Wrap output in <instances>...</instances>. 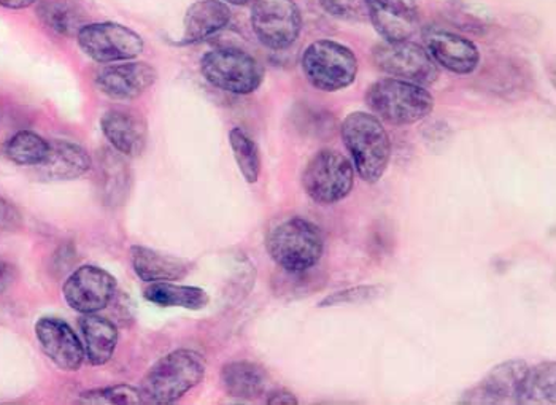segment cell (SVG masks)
Masks as SVG:
<instances>
[{
  "label": "cell",
  "instance_id": "6da1fadb",
  "mask_svg": "<svg viewBox=\"0 0 556 405\" xmlns=\"http://www.w3.org/2000/svg\"><path fill=\"white\" fill-rule=\"evenodd\" d=\"M205 359L194 350L180 349L163 356L150 367L140 382L143 404L166 405L177 403L202 382Z\"/></svg>",
  "mask_w": 556,
  "mask_h": 405
},
{
  "label": "cell",
  "instance_id": "7a4b0ae2",
  "mask_svg": "<svg viewBox=\"0 0 556 405\" xmlns=\"http://www.w3.org/2000/svg\"><path fill=\"white\" fill-rule=\"evenodd\" d=\"M341 134L359 177L366 183H377L391 157L390 136L382 122L370 113L353 112L343 119Z\"/></svg>",
  "mask_w": 556,
  "mask_h": 405
},
{
  "label": "cell",
  "instance_id": "3957f363",
  "mask_svg": "<svg viewBox=\"0 0 556 405\" xmlns=\"http://www.w3.org/2000/svg\"><path fill=\"white\" fill-rule=\"evenodd\" d=\"M274 263L290 274L307 273L317 266L325 252V239L315 223L301 216L278 223L266 239Z\"/></svg>",
  "mask_w": 556,
  "mask_h": 405
},
{
  "label": "cell",
  "instance_id": "277c9868",
  "mask_svg": "<svg viewBox=\"0 0 556 405\" xmlns=\"http://www.w3.org/2000/svg\"><path fill=\"white\" fill-rule=\"evenodd\" d=\"M366 104L377 118L393 126H408L427 118L434 109V98L421 85L383 78L369 86Z\"/></svg>",
  "mask_w": 556,
  "mask_h": 405
},
{
  "label": "cell",
  "instance_id": "5b68a950",
  "mask_svg": "<svg viewBox=\"0 0 556 405\" xmlns=\"http://www.w3.org/2000/svg\"><path fill=\"white\" fill-rule=\"evenodd\" d=\"M301 67L308 84L326 92L349 88L358 75L355 53L345 45L328 39L317 40L305 48Z\"/></svg>",
  "mask_w": 556,
  "mask_h": 405
},
{
  "label": "cell",
  "instance_id": "8992f818",
  "mask_svg": "<svg viewBox=\"0 0 556 405\" xmlns=\"http://www.w3.org/2000/svg\"><path fill=\"white\" fill-rule=\"evenodd\" d=\"M201 72L208 84L237 96L252 94L264 80L263 65L240 48L208 51L201 60Z\"/></svg>",
  "mask_w": 556,
  "mask_h": 405
},
{
  "label": "cell",
  "instance_id": "52a82bcc",
  "mask_svg": "<svg viewBox=\"0 0 556 405\" xmlns=\"http://www.w3.org/2000/svg\"><path fill=\"white\" fill-rule=\"evenodd\" d=\"M355 167L339 151L321 150L302 172V187L312 201L321 205L341 202L353 190Z\"/></svg>",
  "mask_w": 556,
  "mask_h": 405
},
{
  "label": "cell",
  "instance_id": "ba28073f",
  "mask_svg": "<svg viewBox=\"0 0 556 405\" xmlns=\"http://www.w3.org/2000/svg\"><path fill=\"white\" fill-rule=\"evenodd\" d=\"M77 42L89 60L99 64L132 61L143 51V39L118 23H88L77 34Z\"/></svg>",
  "mask_w": 556,
  "mask_h": 405
},
{
  "label": "cell",
  "instance_id": "9c48e42d",
  "mask_svg": "<svg viewBox=\"0 0 556 405\" xmlns=\"http://www.w3.org/2000/svg\"><path fill=\"white\" fill-rule=\"evenodd\" d=\"M250 22L256 39L269 50H287L301 36L302 15L294 0H255Z\"/></svg>",
  "mask_w": 556,
  "mask_h": 405
},
{
  "label": "cell",
  "instance_id": "30bf717a",
  "mask_svg": "<svg viewBox=\"0 0 556 405\" xmlns=\"http://www.w3.org/2000/svg\"><path fill=\"white\" fill-rule=\"evenodd\" d=\"M372 58L380 71L397 80L428 86L439 78L438 65L431 60L428 51L410 40L377 45Z\"/></svg>",
  "mask_w": 556,
  "mask_h": 405
},
{
  "label": "cell",
  "instance_id": "8fae6325",
  "mask_svg": "<svg viewBox=\"0 0 556 405\" xmlns=\"http://www.w3.org/2000/svg\"><path fill=\"white\" fill-rule=\"evenodd\" d=\"M116 293V278L102 267L81 266L65 280L63 294L72 311L98 314L104 311Z\"/></svg>",
  "mask_w": 556,
  "mask_h": 405
},
{
  "label": "cell",
  "instance_id": "7c38bea8",
  "mask_svg": "<svg viewBox=\"0 0 556 405\" xmlns=\"http://www.w3.org/2000/svg\"><path fill=\"white\" fill-rule=\"evenodd\" d=\"M530 366L521 359H513L494 367L482 382L469 388L459 404H518L521 384Z\"/></svg>",
  "mask_w": 556,
  "mask_h": 405
},
{
  "label": "cell",
  "instance_id": "4fadbf2b",
  "mask_svg": "<svg viewBox=\"0 0 556 405\" xmlns=\"http://www.w3.org/2000/svg\"><path fill=\"white\" fill-rule=\"evenodd\" d=\"M156 78L157 72L153 65L142 61H125L101 68L94 84L110 99L134 101L149 91Z\"/></svg>",
  "mask_w": 556,
  "mask_h": 405
},
{
  "label": "cell",
  "instance_id": "5bb4252c",
  "mask_svg": "<svg viewBox=\"0 0 556 405\" xmlns=\"http://www.w3.org/2000/svg\"><path fill=\"white\" fill-rule=\"evenodd\" d=\"M36 338L45 355L65 372H77L85 363V346L68 322L43 317L36 322Z\"/></svg>",
  "mask_w": 556,
  "mask_h": 405
},
{
  "label": "cell",
  "instance_id": "9a60e30c",
  "mask_svg": "<svg viewBox=\"0 0 556 405\" xmlns=\"http://www.w3.org/2000/svg\"><path fill=\"white\" fill-rule=\"evenodd\" d=\"M370 20L386 42L408 40L420 24L417 0H366Z\"/></svg>",
  "mask_w": 556,
  "mask_h": 405
},
{
  "label": "cell",
  "instance_id": "2e32d148",
  "mask_svg": "<svg viewBox=\"0 0 556 405\" xmlns=\"http://www.w3.org/2000/svg\"><path fill=\"white\" fill-rule=\"evenodd\" d=\"M424 40L425 50L435 65H442L453 74H472L480 63L479 48L459 34L431 27L425 30Z\"/></svg>",
  "mask_w": 556,
  "mask_h": 405
},
{
  "label": "cell",
  "instance_id": "e0dca14e",
  "mask_svg": "<svg viewBox=\"0 0 556 405\" xmlns=\"http://www.w3.org/2000/svg\"><path fill=\"white\" fill-rule=\"evenodd\" d=\"M101 129L116 153L139 157L149 143V126L142 116L129 110H109L101 118Z\"/></svg>",
  "mask_w": 556,
  "mask_h": 405
},
{
  "label": "cell",
  "instance_id": "ac0fdd59",
  "mask_svg": "<svg viewBox=\"0 0 556 405\" xmlns=\"http://www.w3.org/2000/svg\"><path fill=\"white\" fill-rule=\"evenodd\" d=\"M91 167V156L84 147L68 140H54L37 172L43 180L68 181L81 177Z\"/></svg>",
  "mask_w": 556,
  "mask_h": 405
},
{
  "label": "cell",
  "instance_id": "d6986e66",
  "mask_svg": "<svg viewBox=\"0 0 556 405\" xmlns=\"http://www.w3.org/2000/svg\"><path fill=\"white\" fill-rule=\"evenodd\" d=\"M130 263H132L137 277L147 283L181 280L191 270V264L188 261L164 255V253L142 245H134L130 249Z\"/></svg>",
  "mask_w": 556,
  "mask_h": 405
},
{
  "label": "cell",
  "instance_id": "ffe728a7",
  "mask_svg": "<svg viewBox=\"0 0 556 405\" xmlns=\"http://www.w3.org/2000/svg\"><path fill=\"white\" fill-rule=\"evenodd\" d=\"M231 9L222 0H198L185 13V43H198L225 29L231 22Z\"/></svg>",
  "mask_w": 556,
  "mask_h": 405
},
{
  "label": "cell",
  "instance_id": "44dd1931",
  "mask_svg": "<svg viewBox=\"0 0 556 405\" xmlns=\"http://www.w3.org/2000/svg\"><path fill=\"white\" fill-rule=\"evenodd\" d=\"M84 336L85 358L91 366H104L115 355L118 328L98 314H85L78 321Z\"/></svg>",
  "mask_w": 556,
  "mask_h": 405
},
{
  "label": "cell",
  "instance_id": "7402d4cb",
  "mask_svg": "<svg viewBox=\"0 0 556 405\" xmlns=\"http://www.w3.org/2000/svg\"><path fill=\"white\" fill-rule=\"evenodd\" d=\"M98 177L105 205L125 204L130 190V169L122 154L104 149L99 153Z\"/></svg>",
  "mask_w": 556,
  "mask_h": 405
},
{
  "label": "cell",
  "instance_id": "603a6c76",
  "mask_svg": "<svg viewBox=\"0 0 556 405\" xmlns=\"http://www.w3.org/2000/svg\"><path fill=\"white\" fill-rule=\"evenodd\" d=\"M222 383L229 396L252 401L266 391L267 374L260 364L232 362L223 367Z\"/></svg>",
  "mask_w": 556,
  "mask_h": 405
},
{
  "label": "cell",
  "instance_id": "cb8c5ba5",
  "mask_svg": "<svg viewBox=\"0 0 556 405\" xmlns=\"http://www.w3.org/2000/svg\"><path fill=\"white\" fill-rule=\"evenodd\" d=\"M37 16L47 29L58 36L77 37L86 23V13L72 0H37Z\"/></svg>",
  "mask_w": 556,
  "mask_h": 405
},
{
  "label": "cell",
  "instance_id": "d4e9b609",
  "mask_svg": "<svg viewBox=\"0 0 556 405\" xmlns=\"http://www.w3.org/2000/svg\"><path fill=\"white\" fill-rule=\"evenodd\" d=\"M143 298L160 307H180L188 311H202L211 302V298L202 288L184 287L170 281L150 283L143 291Z\"/></svg>",
  "mask_w": 556,
  "mask_h": 405
},
{
  "label": "cell",
  "instance_id": "484cf974",
  "mask_svg": "<svg viewBox=\"0 0 556 405\" xmlns=\"http://www.w3.org/2000/svg\"><path fill=\"white\" fill-rule=\"evenodd\" d=\"M556 403V366L554 362L538 364L530 367L523 384H521L518 404H551Z\"/></svg>",
  "mask_w": 556,
  "mask_h": 405
},
{
  "label": "cell",
  "instance_id": "4316f807",
  "mask_svg": "<svg viewBox=\"0 0 556 405\" xmlns=\"http://www.w3.org/2000/svg\"><path fill=\"white\" fill-rule=\"evenodd\" d=\"M50 150V142L33 130H20L7 140L3 154L16 166L37 167L43 163Z\"/></svg>",
  "mask_w": 556,
  "mask_h": 405
},
{
  "label": "cell",
  "instance_id": "83f0119b",
  "mask_svg": "<svg viewBox=\"0 0 556 405\" xmlns=\"http://www.w3.org/2000/svg\"><path fill=\"white\" fill-rule=\"evenodd\" d=\"M229 143L247 183H256L261 174V156L255 140L242 128H235L229 132Z\"/></svg>",
  "mask_w": 556,
  "mask_h": 405
},
{
  "label": "cell",
  "instance_id": "f1b7e54d",
  "mask_svg": "<svg viewBox=\"0 0 556 405\" xmlns=\"http://www.w3.org/2000/svg\"><path fill=\"white\" fill-rule=\"evenodd\" d=\"M80 404L101 405H136L143 404L139 388L130 384H113V387L99 388V390L86 391L80 394Z\"/></svg>",
  "mask_w": 556,
  "mask_h": 405
},
{
  "label": "cell",
  "instance_id": "f546056e",
  "mask_svg": "<svg viewBox=\"0 0 556 405\" xmlns=\"http://www.w3.org/2000/svg\"><path fill=\"white\" fill-rule=\"evenodd\" d=\"M386 288L379 284H363V287L346 288L338 293L329 294L320 302V307H334L341 304H363L382 296Z\"/></svg>",
  "mask_w": 556,
  "mask_h": 405
},
{
  "label": "cell",
  "instance_id": "4dcf8cb0",
  "mask_svg": "<svg viewBox=\"0 0 556 405\" xmlns=\"http://www.w3.org/2000/svg\"><path fill=\"white\" fill-rule=\"evenodd\" d=\"M320 5L328 15L345 22H364L367 20L366 0H320Z\"/></svg>",
  "mask_w": 556,
  "mask_h": 405
},
{
  "label": "cell",
  "instance_id": "1f68e13d",
  "mask_svg": "<svg viewBox=\"0 0 556 405\" xmlns=\"http://www.w3.org/2000/svg\"><path fill=\"white\" fill-rule=\"evenodd\" d=\"M20 223H22V216L18 211L5 199L0 198V229L9 231V229L18 228Z\"/></svg>",
  "mask_w": 556,
  "mask_h": 405
},
{
  "label": "cell",
  "instance_id": "d6a6232c",
  "mask_svg": "<svg viewBox=\"0 0 556 405\" xmlns=\"http://www.w3.org/2000/svg\"><path fill=\"white\" fill-rule=\"evenodd\" d=\"M266 403L270 405H298L300 401L296 400L293 393L280 388V390H274L267 394Z\"/></svg>",
  "mask_w": 556,
  "mask_h": 405
},
{
  "label": "cell",
  "instance_id": "836d02e7",
  "mask_svg": "<svg viewBox=\"0 0 556 405\" xmlns=\"http://www.w3.org/2000/svg\"><path fill=\"white\" fill-rule=\"evenodd\" d=\"M13 280H15V269L9 263L0 261V294L13 283Z\"/></svg>",
  "mask_w": 556,
  "mask_h": 405
},
{
  "label": "cell",
  "instance_id": "e575fe53",
  "mask_svg": "<svg viewBox=\"0 0 556 405\" xmlns=\"http://www.w3.org/2000/svg\"><path fill=\"white\" fill-rule=\"evenodd\" d=\"M37 0H0V7L9 10H24L36 5Z\"/></svg>",
  "mask_w": 556,
  "mask_h": 405
},
{
  "label": "cell",
  "instance_id": "d590c367",
  "mask_svg": "<svg viewBox=\"0 0 556 405\" xmlns=\"http://www.w3.org/2000/svg\"><path fill=\"white\" fill-rule=\"evenodd\" d=\"M222 2L229 3V5L243 7L249 5L250 2H255V0H222Z\"/></svg>",
  "mask_w": 556,
  "mask_h": 405
}]
</instances>
